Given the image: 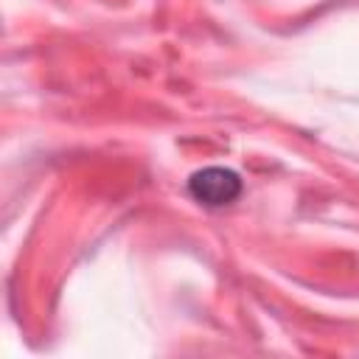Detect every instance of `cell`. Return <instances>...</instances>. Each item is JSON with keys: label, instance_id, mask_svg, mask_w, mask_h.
I'll use <instances>...</instances> for the list:
<instances>
[{"label": "cell", "instance_id": "1", "mask_svg": "<svg viewBox=\"0 0 359 359\" xmlns=\"http://www.w3.org/2000/svg\"><path fill=\"white\" fill-rule=\"evenodd\" d=\"M188 194L205 208H224L241 196V180L230 168L208 165V168H199L191 174Z\"/></svg>", "mask_w": 359, "mask_h": 359}]
</instances>
